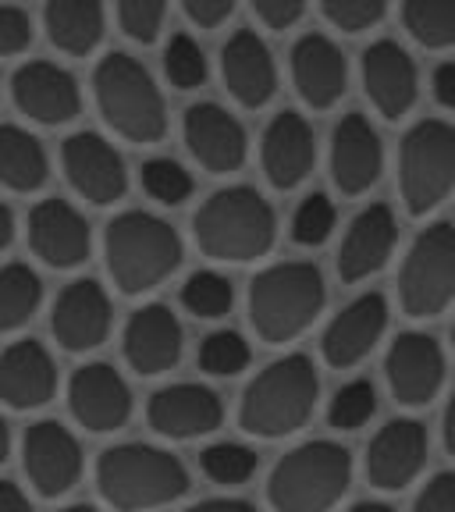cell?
<instances>
[{
    "instance_id": "1",
    "label": "cell",
    "mask_w": 455,
    "mask_h": 512,
    "mask_svg": "<svg viewBox=\"0 0 455 512\" xmlns=\"http://www.w3.org/2000/svg\"><path fill=\"white\" fill-rule=\"evenodd\" d=\"M96 488L107 505L121 512L157 509L189 491L182 459L153 445H114L96 463Z\"/></svg>"
},
{
    "instance_id": "2",
    "label": "cell",
    "mask_w": 455,
    "mask_h": 512,
    "mask_svg": "<svg viewBox=\"0 0 455 512\" xmlns=\"http://www.w3.org/2000/svg\"><path fill=\"white\" fill-rule=\"evenodd\" d=\"M192 232L210 260L246 264L274 246V210L256 189L235 185V189L214 192L196 210Z\"/></svg>"
},
{
    "instance_id": "3",
    "label": "cell",
    "mask_w": 455,
    "mask_h": 512,
    "mask_svg": "<svg viewBox=\"0 0 455 512\" xmlns=\"http://www.w3.org/2000/svg\"><path fill=\"white\" fill-rule=\"evenodd\" d=\"M107 271L125 296L150 292L182 264V242L168 221L128 210L107 224Z\"/></svg>"
},
{
    "instance_id": "4",
    "label": "cell",
    "mask_w": 455,
    "mask_h": 512,
    "mask_svg": "<svg viewBox=\"0 0 455 512\" xmlns=\"http://www.w3.org/2000/svg\"><path fill=\"white\" fill-rule=\"evenodd\" d=\"M324 306V274L313 264H278L249 285V320L267 345L292 342L317 320Z\"/></svg>"
},
{
    "instance_id": "5",
    "label": "cell",
    "mask_w": 455,
    "mask_h": 512,
    "mask_svg": "<svg viewBox=\"0 0 455 512\" xmlns=\"http://www.w3.org/2000/svg\"><path fill=\"white\" fill-rule=\"evenodd\" d=\"M317 370L306 356H285L271 363L242 395L239 424L256 438H285L299 431L317 406Z\"/></svg>"
},
{
    "instance_id": "6",
    "label": "cell",
    "mask_w": 455,
    "mask_h": 512,
    "mask_svg": "<svg viewBox=\"0 0 455 512\" xmlns=\"http://www.w3.org/2000/svg\"><path fill=\"white\" fill-rule=\"evenodd\" d=\"M96 104L107 125L128 143H157L168 132L164 96L136 57L107 54L93 72Z\"/></svg>"
},
{
    "instance_id": "7",
    "label": "cell",
    "mask_w": 455,
    "mask_h": 512,
    "mask_svg": "<svg viewBox=\"0 0 455 512\" xmlns=\"http://www.w3.org/2000/svg\"><path fill=\"white\" fill-rule=\"evenodd\" d=\"M352 484V456L335 441L292 448L267 480V498L278 512H328Z\"/></svg>"
},
{
    "instance_id": "8",
    "label": "cell",
    "mask_w": 455,
    "mask_h": 512,
    "mask_svg": "<svg viewBox=\"0 0 455 512\" xmlns=\"http://www.w3.org/2000/svg\"><path fill=\"white\" fill-rule=\"evenodd\" d=\"M402 310L409 317L424 320L438 317L455 299V228L452 224H431L416 235L406 264L399 274Z\"/></svg>"
},
{
    "instance_id": "9",
    "label": "cell",
    "mask_w": 455,
    "mask_h": 512,
    "mask_svg": "<svg viewBox=\"0 0 455 512\" xmlns=\"http://www.w3.org/2000/svg\"><path fill=\"white\" fill-rule=\"evenodd\" d=\"M455 189V128L420 121L402 143V200L413 217L434 210Z\"/></svg>"
},
{
    "instance_id": "10",
    "label": "cell",
    "mask_w": 455,
    "mask_h": 512,
    "mask_svg": "<svg viewBox=\"0 0 455 512\" xmlns=\"http://www.w3.org/2000/svg\"><path fill=\"white\" fill-rule=\"evenodd\" d=\"M22 463L32 488L43 498H61L79 484L82 477V448L75 434L57 420H40L25 431Z\"/></svg>"
},
{
    "instance_id": "11",
    "label": "cell",
    "mask_w": 455,
    "mask_h": 512,
    "mask_svg": "<svg viewBox=\"0 0 455 512\" xmlns=\"http://www.w3.org/2000/svg\"><path fill=\"white\" fill-rule=\"evenodd\" d=\"M61 164L72 189L79 192L82 200L107 207V203H118L125 196V164H121L118 150L107 139L96 136V132H79V136L64 139Z\"/></svg>"
},
{
    "instance_id": "12",
    "label": "cell",
    "mask_w": 455,
    "mask_h": 512,
    "mask_svg": "<svg viewBox=\"0 0 455 512\" xmlns=\"http://www.w3.org/2000/svg\"><path fill=\"white\" fill-rule=\"evenodd\" d=\"M68 406L72 416L86 431L111 434L128 424L132 416V392H128L125 377L107 363H86L75 370L68 384Z\"/></svg>"
},
{
    "instance_id": "13",
    "label": "cell",
    "mask_w": 455,
    "mask_h": 512,
    "mask_svg": "<svg viewBox=\"0 0 455 512\" xmlns=\"http://www.w3.org/2000/svg\"><path fill=\"white\" fill-rule=\"evenodd\" d=\"M54 338L68 352H89L111 331V299L104 285L93 278H79L64 288L50 313Z\"/></svg>"
},
{
    "instance_id": "14",
    "label": "cell",
    "mask_w": 455,
    "mask_h": 512,
    "mask_svg": "<svg viewBox=\"0 0 455 512\" xmlns=\"http://www.w3.org/2000/svg\"><path fill=\"white\" fill-rule=\"evenodd\" d=\"M384 370H388V384H392L395 399L402 406L416 409V406H427L438 395L441 381H445V356H441V345L431 335L406 331L388 349Z\"/></svg>"
},
{
    "instance_id": "15",
    "label": "cell",
    "mask_w": 455,
    "mask_h": 512,
    "mask_svg": "<svg viewBox=\"0 0 455 512\" xmlns=\"http://www.w3.org/2000/svg\"><path fill=\"white\" fill-rule=\"evenodd\" d=\"M29 246L54 271L79 267L89 256V224L72 203L43 200L29 210Z\"/></svg>"
},
{
    "instance_id": "16",
    "label": "cell",
    "mask_w": 455,
    "mask_h": 512,
    "mask_svg": "<svg viewBox=\"0 0 455 512\" xmlns=\"http://www.w3.org/2000/svg\"><path fill=\"white\" fill-rule=\"evenodd\" d=\"M11 96H15L18 111L29 114L40 125H64L82 107L75 79L50 61L22 64L15 72V79H11Z\"/></svg>"
},
{
    "instance_id": "17",
    "label": "cell",
    "mask_w": 455,
    "mask_h": 512,
    "mask_svg": "<svg viewBox=\"0 0 455 512\" xmlns=\"http://www.w3.org/2000/svg\"><path fill=\"white\" fill-rule=\"evenodd\" d=\"M427 463V431L416 420H392L367 452V477L381 491H402Z\"/></svg>"
},
{
    "instance_id": "18",
    "label": "cell",
    "mask_w": 455,
    "mask_h": 512,
    "mask_svg": "<svg viewBox=\"0 0 455 512\" xmlns=\"http://www.w3.org/2000/svg\"><path fill=\"white\" fill-rule=\"evenodd\" d=\"M150 427L164 438H200L221 427L224 406L210 388L203 384H171V388H160L150 399Z\"/></svg>"
},
{
    "instance_id": "19",
    "label": "cell",
    "mask_w": 455,
    "mask_h": 512,
    "mask_svg": "<svg viewBox=\"0 0 455 512\" xmlns=\"http://www.w3.org/2000/svg\"><path fill=\"white\" fill-rule=\"evenodd\" d=\"M125 360L143 377H157L182 360V324L168 306L150 303L125 328Z\"/></svg>"
},
{
    "instance_id": "20",
    "label": "cell",
    "mask_w": 455,
    "mask_h": 512,
    "mask_svg": "<svg viewBox=\"0 0 455 512\" xmlns=\"http://www.w3.org/2000/svg\"><path fill=\"white\" fill-rule=\"evenodd\" d=\"M57 392V367L36 338L0 352V402L11 409H40Z\"/></svg>"
},
{
    "instance_id": "21",
    "label": "cell",
    "mask_w": 455,
    "mask_h": 512,
    "mask_svg": "<svg viewBox=\"0 0 455 512\" xmlns=\"http://www.w3.org/2000/svg\"><path fill=\"white\" fill-rule=\"evenodd\" d=\"M185 143L214 175H232L246 160V132L217 104H196L185 111Z\"/></svg>"
},
{
    "instance_id": "22",
    "label": "cell",
    "mask_w": 455,
    "mask_h": 512,
    "mask_svg": "<svg viewBox=\"0 0 455 512\" xmlns=\"http://www.w3.org/2000/svg\"><path fill=\"white\" fill-rule=\"evenodd\" d=\"M384 328H388V303H384L381 292H367V296H360L356 303L345 306L331 320V328L324 331V342H320L324 360L335 370L356 367L377 345Z\"/></svg>"
},
{
    "instance_id": "23",
    "label": "cell",
    "mask_w": 455,
    "mask_h": 512,
    "mask_svg": "<svg viewBox=\"0 0 455 512\" xmlns=\"http://www.w3.org/2000/svg\"><path fill=\"white\" fill-rule=\"evenodd\" d=\"M381 139L363 114H345L331 143V175L345 196H360L381 178Z\"/></svg>"
},
{
    "instance_id": "24",
    "label": "cell",
    "mask_w": 455,
    "mask_h": 512,
    "mask_svg": "<svg viewBox=\"0 0 455 512\" xmlns=\"http://www.w3.org/2000/svg\"><path fill=\"white\" fill-rule=\"evenodd\" d=\"M363 86L384 118H402L416 104V64L399 43L381 40L363 54Z\"/></svg>"
},
{
    "instance_id": "25",
    "label": "cell",
    "mask_w": 455,
    "mask_h": 512,
    "mask_svg": "<svg viewBox=\"0 0 455 512\" xmlns=\"http://www.w3.org/2000/svg\"><path fill=\"white\" fill-rule=\"evenodd\" d=\"M221 72L235 100H239L242 107H253V111L264 107L274 96V86H278L271 50H267V43L249 29L235 32L232 40H228V47H224V54H221Z\"/></svg>"
},
{
    "instance_id": "26",
    "label": "cell",
    "mask_w": 455,
    "mask_h": 512,
    "mask_svg": "<svg viewBox=\"0 0 455 512\" xmlns=\"http://www.w3.org/2000/svg\"><path fill=\"white\" fill-rule=\"evenodd\" d=\"M313 157H317L313 128L306 125L303 114L281 111L267 125L264 136V171L271 185L274 189H296L313 171Z\"/></svg>"
},
{
    "instance_id": "27",
    "label": "cell",
    "mask_w": 455,
    "mask_h": 512,
    "mask_svg": "<svg viewBox=\"0 0 455 512\" xmlns=\"http://www.w3.org/2000/svg\"><path fill=\"white\" fill-rule=\"evenodd\" d=\"M395 235H399V228H395L392 207H384V203L367 207L345 235L342 253H338V274L345 281H363L377 274L392 256Z\"/></svg>"
},
{
    "instance_id": "28",
    "label": "cell",
    "mask_w": 455,
    "mask_h": 512,
    "mask_svg": "<svg viewBox=\"0 0 455 512\" xmlns=\"http://www.w3.org/2000/svg\"><path fill=\"white\" fill-rule=\"evenodd\" d=\"M292 75H296L299 96L310 107H317V111H328L338 96L345 93V57L320 32H310V36H303L296 43V50H292Z\"/></svg>"
},
{
    "instance_id": "29",
    "label": "cell",
    "mask_w": 455,
    "mask_h": 512,
    "mask_svg": "<svg viewBox=\"0 0 455 512\" xmlns=\"http://www.w3.org/2000/svg\"><path fill=\"white\" fill-rule=\"evenodd\" d=\"M47 32L57 50L82 57L104 36V8L100 0H50Z\"/></svg>"
},
{
    "instance_id": "30",
    "label": "cell",
    "mask_w": 455,
    "mask_h": 512,
    "mask_svg": "<svg viewBox=\"0 0 455 512\" xmlns=\"http://www.w3.org/2000/svg\"><path fill=\"white\" fill-rule=\"evenodd\" d=\"M47 182V153L40 139L18 125H0V185L32 192Z\"/></svg>"
},
{
    "instance_id": "31",
    "label": "cell",
    "mask_w": 455,
    "mask_h": 512,
    "mask_svg": "<svg viewBox=\"0 0 455 512\" xmlns=\"http://www.w3.org/2000/svg\"><path fill=\"white\" fill-rule=\"evenodd\" d=\"M43 296V285L36 271L25 264L0 267V335L22 328L25 320L36 313Z\"/></svg>"
},
{
    "instance_id": "32",
    "label": "cell",
    "mask_w": 455,
    "mask_h": 512,
    "mask_svg": "<svg viewBox=\"0 0 455 512\" xmlns=\"http://www.w3.org/2000/svg\"><path fill=\"white\" fill-rule=\"evenodd\" d=\"M402 22L416 43L431 50L455 43V0H406Z\"/></svg>"
},
{
    "instance_id": "33",
    "label": "cell",
    "mask_w": 455,
    "mask_h": 512,
    "mask_svg": "<svg viewBox=\"0 0 455 512\" xmlns=\"http://www.w3.org/2000/svg\"><path fill=\"white\" fill-rule=\"evenodd\" d=\"M232 299H235L232 281L221 278V274H214V271L192 274V278L185 281V288H182L185 310H189L192 317H203V320L224 317V313L232 310Z\"/></svg>"
},
{
    "instance_id": "34",
    "label": "cell",
    "mask_w": 455,
    "mask_h": 512,
    "mask_svg": "<svg viewBox=\"0 0 455 512\" xmlns=\"http://www.w3.org/2000/svg\"><path fill=\"white\" fill-rule=\"evenodd\" d=\"M143 189L164 207H178L192 196V178L189 171L171 157H157L143 164Z\"/></svg>"
},
{
    "instance_id": "35",
    "label": "cell",
    "mask_w": 455,
    "mask_h": 512,
    "mask_svg": "<svg viewBox=\"0 0 455 512\" xmlns=\"http://www.w3.org/2000/svg\"><path fill=\"white\" fill-rule=\"evenodd\" d=\"M200 367L214 377H235L249 367V345L235 331H214L200 345Z\"/></svg>"
},
{
    "instance_id": "36",
    "label": "cell",
    "mask_w": 455,
    "mask_h": 512,
    "mask_svg": "<svg viewBox=\"0 0 455 512\" xmlns=\"http://www.w3.org/2000/svg\"><path fill=\"white\" fill-rule=\"evenodd\" d=\"M203 473L217 484H246L256 473V452H249L246 445H232V441H221V445H210L200 456Z\"/></svg>"
},
{
    "instance_id": "37",
    "label": "cell",
    "mask_w": 455,
    "mask_h": 512,
    "mask_svg": "<svg viewBox=\"0 0 455 512\" xmlns=\"http://www.w3.org/2000/svg\"><path fill=\"white\" fill-rule=\"evenodd\" d=\"M377 413V392L370 381H352L345 384L342 392L331 399V409H328V420L331 427L338 431H356Z\"/></svg>"
},
{
    "instance_id": "38",
    "label": "cell",
    "mask_w": 455,
    "mask_h": 512,
    "mask_svg": "<svg viewBox=\"0 0 455 512\" xmlns=\"http://www.w3.org/2000/svg\"><path fill=\"white\" fill-rule=\"evenodd\" d=\"M164 72H168V79L178 89L203 86V79H207V57H203V50L196 47L192 36H185V32L171 36L168 50H164Z\"/></svg>"
},
{
    "instance_id": "39",
    "label": "cell",
    "mask_w": 455,
    "mask_h": 512,
    "mask_svg": "<svg viewBox=\"0 0 455 512\" xmlns=\"http://www.w3.org/2000/svg\"><path fill=\"white\" fill-rule=\"evenodd\" d=\"M335 228V203L324 192H313L299 203L296 217H292V239L299 246H324Z\"/></svg>"
},
{
    "instance_id": "40",
    "label": "cell",
    "mask_w": 455,
    "mask_h": 512,
    "mask_svg": "<svg viewBox=\"0 0 455 512\" xmlns=\"http://www.w3.org/2000/svg\"><path fill=\"white\" fill-rule=\"evenodd\" d=\"M118 18L136 43H153L164 22V0H118Z\"/></svg>"
},
{
    "instance_id": "41",
    "label": "cell",
    "mask_w": 455,
    "mask_h": 512,
    "mask_svg": "<svg viewBox=\"0 0 455 512\" xmlns=\"http://www.w3.org/2000/svg\"><path fill=\"white\" fill-rule=\"evenodd\" d=\"M320 4H324L328 22L342 32H363L384 15V0H320Z\"/></svg>"
},
{
    "instance_id": "42",
    "label": "cell",
    "mask_w": 455,
    "mask_h": 512,
    "mask_svg": "<svg viewBox=\"0 0 455 512\" xmlns=\"http://www.w3.org/2000/svg\"><path fill=\"white\" fill-rule=\"evenodd\" d=\"M32 40V25L29 15L22 8H11V4H0V54H18Z\"/></svg>"
},
{
    "instance_id": "43",
    "label": "cell",
    "mask_w": 455,
    "mask_h": 512,
    "mask_svg": "<svg viewBox=\"0 0 455 512\" xmlns=\"http://www.w3.org/2000/svg\"><path fill=\"white\" fill-rule=\"evenodd\" d=\"M413 512H455V473H438V477L420 491Z\"/></svg>"
},
{
    "instance_id": "44",
    "label": "cell",
    "mask_w": 455,
    "mask_h": 512,
    "mask_svg": "<svg viewBox=\"0 0 455 512\" xmlns=\"http://www.w3.org/2000/svg\"><path fill=\"white\" fill-rule=\"evenodd\" d=\"M303 4L306 0H253V11L264 18V25H271V29H288V25L299 22Z\"/></svg>"
},
{
    "instance_id": "45",
    "label": "cell",
    "mask_w": 455,
    "mask_h": 512,
    "mask_svg": "<svg viewBox=\"0 0 455 512\" xmlns=\"http://www.w3.org/2000/svg\"><path fill=\"white\" fill-rule=\"evenodd\" d=\"M182 4H185V11H189L192 22L203 25V29L221 25L235 8V0H182Z\"/></svg>"
},
{
    "instance_id": "46",
    "label": "cell",
    "mask_w": 455,
    "mask_h": 512,
    "mask_svg": "<svg viewBox=\"0 0 455 512\" xmlns=\"http://www.w3.org/2000/svg\"><path fill=\"white\" fill-rule=\"evenodd\" d=\"M434 96H438V104L455 111V61H445L434 72Z\"/></svg>"
},
{
    "instance_id": "47",
    "label": "cell",
    "mask_w": 455,
    "mask_h": 512,
    "mask_svg": "<svg viewBox=\"0 0 455 512\" xmlns=\"http://www.w3.org/2000/svg\"><path fill=\"white\" fill-rule=\"evenodd\" d=\"M0 512H32V502L15 480H0Z\"/></svg>"
},
{
    "instance_id": "48",
    "label": "cell",
    "mask_w": 455,
    "mask_h": 512,
    "mask_svg": "<svg viewBox=\"0 0 455 512\" xmlns=\"http://www.w3.org/2000/svg\"><path fill=\"white\" fill-rule=\"evenodd\" d=\"M189 512H256L249 502H239V498H210V502L192 505Z\"/></svg>"
},
{
    "instance_id": "49",
    "label": "cell",
    "mask_w": 455,
    "mask_h": 512,
    "mask_svg": "<svg viewBox=\"0 0 455 512\" xmlns=\"http://www.w3.org/2000/svg\"><path fill=\"white\" fill-rule=\"evenodd\" d=\"M11 235H15V221H11V210H8V203L0 200V253H4V249H8Z\"/></svg>"
},
{
    "instance_id": "50",
    "label": "cell",
    "mask_w": 455,
    "mask_h": 512,
    "mask_svg": "<svg viewBox=\"0 0 455 512\" xmlns=\"http://www.w3.org/2000/svg\"><path fill=\"white\" fill-rule=\"evenodd\" d=\"M445 448L455 456V392H452L448 409H445Z\"/></svg>"
},
{
    "instance_id": "51",
    "label": "cell",
    "mask_w": 455,
    "mask_h": 512,
    "mask_svg": "<svg viewBox=\"0 0 455 512\" xmlns=\"http://www.w3.org/2000/svg\"><path fill=\"white\" fill-rule=\"evenodd\" d=\"M8 452H11V431H8V424H4V416H0V463L8 459Z\"/></svg>"
},
{
    "instance_id": "52",
    "label": "cell",
    "mask_w": 455,
    "mask_h": 512,
    "mask_svg": "<svg viewBox=\"0 0 455 512\" xmlns=\"http://www.w3.org/2000/svg\"><path fill=\"white\" fill-rule=\"evenodd\" d=\"M349 512H392L388 505H381V502H360V505H352Z\"/></svg>"
},
{
    "instance_id": "53",
    "label": "cell",
    "mask_w": 455,
    "mask_h": 512,
    "mask_svg": "<svg viewBox=\"0 0 455 512\" xmlns=\"http://www.w3.org/2000/svg\"><path fill=\"white\" fill-rule=\"evenodd\" d=\"M61 512H100V509H93V505H64Z\"/></svg>"
},
{
    "instance_id": "54",
    "label": "cell",
    "mask_w": 455,
    "mask_h": 512,
    "mask_svg": "<svg viewBox=\"0 0 455 512\" xmlns=\"http://www.w3.org/2000/svg\"><path fill=\"white\" fill-rule=\"evenodd\" d=\"M452 342H455V328H452Z\"/></svg>"
}]
</instances>
